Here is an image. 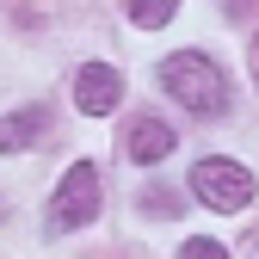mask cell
Listing matches in <instances>:
<instances>
[{
  "label": "cell",
  "instance_id": "cell-1",
  "mask_svg": "<svg viewBox=\"0 0 259 259\" xmlns=\"http://www.w3.org/2000/svg\"><path fill=\"white\" fill-rule=\"evenodd\" d=\"M160 87L191 111V117H222L229 111V74L216 68V56L204 50H179L160 62Z\"/></svg>",
  "mask_w": 259,
  "mask_h": 259
},
{
  "label": "cell",
  "instance_id": "cell-2",
  "mask_svg": "<svg viewBox=\"0 0 259 259\" xmlns=\"http://www.w3.org/2000/svg\"><path fill=\"white\" fill-rule=\"evenodd\" d=\"M191 198H198L204 210H216V216H235V210L253 204V173L241 167V160L210 154V160L191 167Z\"/></svg>",
  "mask_w": 259,
  "mask_h": 259
},
{
  "label": "cell",
  "instance_id": "cell-3",
  "mask_svg": "<svg viewBox=\"0 0 259 259\" xmlns=\"http://www.w3.org/2000/svg\"><path fill=\"white\" fill-rule=\"evenodd\" d=\"M105 204V191H99V167L93 160H74L68 173H62L56 185V198H50V229H80V222H93Z\"/></svg>",
  "mask_w": 259,
  "mask_h": 259
},
{
  "label": "cell",
  "instance_id": "cell-4",
  "mask_svg": "<svg viewBox=\"0 0 259 259\" xmlns=\"http://www.w3.org/2000/svg\"><path fill=\"white\" fill-rule=\"evenodd\" d=\"M117 99H123V74H117V68H105V62H87V68L74 74V105H80L87 117H111Z\"/></svg>",
  "mask_w": 259,
  "mask_h": 259
},
{
  "label": "cell",
  "instance_id": "cell-5",
  "mask_svg": "<svg viewBox=\"0 0 259 259\" xmlns=\"http://www.w3.org/2000/svg\"><path fill=\"white\" fill-rule=\"evenodd\" d=\"M173 142H179V130L173 123H160V117H136L123 130V154L136 160V167H154V160H167L173 154Z\"/></svg>",
  "mask_w": 259,
  "mask_h": 259
},
{
  "label": "cell",
  "instance_id": "cell-6",
  "mask_svg": "<svg viewBox=\"0 0 259 259\" xmlns=\"http://www.w3.org/2000/svg\"><path fill=\"white\" fill-rule=\"evenodd\" d=\"M44 130H50V111H44V105L7 111V117H0V154H19V148H31V142H44Z\"/></svg>",
  "mask_w": 259,
  "mask_h": 259
},
{
  "label": "cell",
  "instance_id": "cell-7",
  "mask_svg": "<svg viewBox=\"0 0 259 259\" xmlns=\"http://www.w3.org/2000/svg\"><path fill=\"white\" fill-rule=\"evenodd\" d=\"M123 13H130V25H142V31H160L173 13H179V0H123Z\"/></svg>",
  "mask_w": 259,
  "mask_h": 259
},
{
  "label": "cell",
  "instance_id": "cell-8",
  "mask_svg": "<svg viewBox=\"0 0 259 259\" xmlns=\"http://www.w3.org/2000/svg\"><path fill=\"white\" fill-rule=\"evenodd\" d=\"M179 259H229V247H222V241H210V235H191V241L179 247Z\"/></svg>",
  "mask_w": 259,
  "mask_h": 259
},
{
  "label": "cell",
  "instance_id": "cell-9",
  "mask_svg": "<svg viewBox=\"0 0 259 259\" xmlns=\"http://www.w3.org/2000/svg\"><path fill=\"white\" fill-rule=\"evenodd\" d=\"M229 259H259V222H253V229H247V235H241V247H235V253H229Z\"/></svg>",
  "mask_w": 259,
  "mask_h": 259
},
{
  "label": "cell",
  "instance_id": "cell-10",
  "mask_svg": "<svg viewBox=\"0 0 259 259\" xmlns=\"http://www.w3.org/2000/svg\"><path fill=\"white\" fill-rule=\"evenodd\" d=\"M253 87H259V37H253Z\"/></svg>",
  "mask_w": 259,
  "mask_h": 259
}]
</instances>
